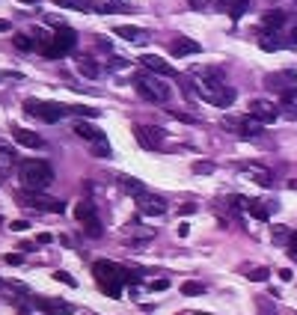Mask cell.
<instances>
[{
	"mask_svg": "<svg viewBox=\"0 0 297 315\" xmlns=\"http://www.w3.org/2000/svg\"><path fill=\"white\" fill-rule=\"evenodd\" d=\"M9 27H12V24H9V21H6V18H0V33H6V30H9Z\"/></svg>",
	"mask_w": 297,
	"mask_h": 315,
	"instance_id": "cell-52",
	"label": "cell"
},
{
	"mask_svg": "<svg viewBox=\"0 0 297 315\" xmlns=\"http://www.w3.org/2000/svg\"><path fill=\"white\" fill-rule=\"evenodd\" d=\"M119 188H122L125 193H131V196L146 193V185H143L140 178H131V175H122V178H119Z\"/></svg>",
	"mask_w": 297,
	"mask_h": 315,
	"instance_id": "cell-26",
	"label": "cell"
},
{
	"mask_svg": "<svg viewBox=\"0 0 297 315\" xmlns=\"http://www.w3.org/2000/svg\"><path fill=\"white\" fill-rule=\"evenodd\" d=\"M173 116H175V119H181V122H193V125L199 122L196 116H191V113H178V110H173Z\"/></svg>",
	"mask_w": 297,
	"mask_h": 315,
	"instance_id": "cell-43",
	"label": "cell"
},
{
	"mask_svg": "<svg viewBox=\"0 0 297 315\" xmlns=\"http://www.w3.org/2000/svg\"><path fill=\"white\" fill-rule=\"evenodd\" d=\"M175 232H178V235H181V238H184V235H187V232H191V226H187V223H178V229H175Z\"/></svg>",
	"mask_w": 297,
	"mask_h": 315,
	"instance_id": "cell-51",
	"label": "cell"
},
{
	"mask_svg": "<svg viewBox=\"0 0 297 315\" xmlns=\"http://www.w3.org/2000/svg\"><path fill=\"white\" fill-rule=\"evenodd\" d=\"M74 45H77V33H74L71 27H57L51 45H48L42 54L51 57V60H57V57H66L69 51H74Z\"/></svg>",
	"mask_w": 297,
	"mask_h": 315,
	"instance_id": "cell-7",
	"label": "cell"
},
{
	"mask_svg": "<svg viewBox=\"0 0 297 315\" xmlns=\"http://www.w3.org/2000/svg\"><path fill=\"white\" fill-rule=\"evenodd\" d=\"M74 134H77L80 140H87L89 146H92V143H98V140H104V137H107V134H101V131H98L95 125H89L87 119H77V122H74Z\"/></svg>",
	"mask_w": 297,
	"mask_h": 315,
	"instance_id": "cell-17",
	"label": "cell"
},
{
	"mask_svg": "<svg viewBox=\"0 0 297 315\" xmlns=\"http://www.w3.org/2000/svg\"><path fill=\"white\" fill-rule=\"evenodd\" d=\"M137 92L152 104H167L173 98V87L155 71H140L137 74Z\"/></svg>",
	"mask_w": 297,
	"mask_h": 315,
	"instance_id": "cell-3",
	"label": "cell"
},
{
	"mask_svg": "<svg viewBox=\"0 0 297 315\" xmlns=\"http://www.w3.org/2000/svg\"><path fill=\"white\" fill-rule=\"evenodd\" d=\"M113 33L128 39V42H143L146 30H143V27H134V24H119V27H113Z\"/></svg>",
	"mask_w": 297,
	"mask_h": 315,
	"instance_id": "cell-25",
	"label": "cell"
},
{
	"mask_svg": "<svg viewBox=\"0 0 297 315\" xmlns=\"http://www.w3.org/2000/svg\"><path fill=\"white\" fill-rule=\"evenodd\" d=\"M199 51H202V45H199L196 39H187V36H178L173 42V57H178V60H181V57H191V54H199Z\"/></svg>",
	"mask_w": 297,
	"mask_h": 315,
	"instance_id": "cell-18",
	"label": "cell"
},
{
	"mask_svg": "<svg viewBox=\"0 0 297 315\" xmlns=\"http://www.w3.org/2000/svg\"><path fill=\"white\" fill-rule=\"evenodd\" d=\"M21 3H42V0H21Z\"/></svg>",
	"mask_w": 297,
	"mask_h": 315,
	"instance_id": "cell-55",
	"label": "cell"
},
{
	"mask_svg": "<svg viewBox=\"0 0 297 315\" xmlns=\"http://www.w3.org/2000/svg\"><path fill=\"white\" fill-rule=\"evenodd\" d=\"M134 202H137V208H140L143 214H164V211H167V199L157 196V193H152V191L134 196Z\"/></svg>",
	"mask_w": 297,
	"mask_h": 315,
	"instance_id": "cell-13",
	"label": "cell"
},
{
	"mask_svg": "<svg viewBox=\"0 0 297 315\" xmlns=\"http://www.w3.org/2000/svg\"><path fill=\"white\" fill-rule=\"evenodd\" d=\"M74 217L87 226V223H92V220H98V214H95V205L89 202V199H80L77 205H74Z\"/></svg>",
	"mask_w": 297,
	"mask_h": 315,
	"instance_id": "cell-23",
	"label": "cell"
},
{
	"mask_svg": "<svg viewBox=\"0 0 297 315\" xmlns=\"http://www.w3.org/2000/svg\"><path fill=\"white\" fill-rule=\"evenodd\" d=\"M12 45H15L18 51H33L36 48V42H30V36H24V33L12 36Z\"/></svg>",
	"mask_w": 297,
	"mask_h": 315,
	"instance_id": "cell-30",
	"label": "cell"
},
{
	"mask_svg": "<svg viewBox=\"0 0 297 315\" xmlns=\"http://www.w3.org/2000/svg\"><path fill=\"white\" fill-rule=\"evenodd\" d=\"M18 155L12 152V149H6V146H0V173H6V170H12L15 167Z\"/></svg>",
	"mask_w": 297,
	"mask_h": 315,
	"instance_id": "cell-29",
	"label": "cell"
},
{
	"mask_svg": "<svg viewBox=\"0 0 297 315\" xmlns=\"http://www.w3.org/2000/svg\"><path fill=\"white\" fill-rule=\"evenodd\" d=\"M77 74H84L89 81H95V77H101V66L92 60V57H80L77 60Z\"/></svg>",
	"mask_w": 297,
	"mask_h": 315,
	"instance_id": "cell-22",
	"label": "cell"
},
{
	"mask_svg": "<svg viewBox=\"0 0 297 315\" xmlns=\"http://www.w3.org/2000/svg\"><path fill=\"white\" fill-rule=\"evenodd\" d=\"M280 280H285V282H288V280H294V274H291L288 268H282V271H280Z\"/></svg>",
	"mask_w": 297,
	"mask_h": 315,
	"instance_id": "cell-49",
	"label": "cell"
},
{
	"mask_svg": "<svg viewBox=\"0 0 297 315\" xmlns=\"http://www.w3.org/2000/svg\"><path fill=\"white\" fill-rule=\"evenodd\" d=\"M57 6H63V9H77V12H84V9H95V0H53Z\"/></svg>",
	"mask_w": 297,
	"mask_h": 315,
	"instance_id": "cell-28",
	"label": "cell"
},
{
	"mask_svg": "<svg viewBox=\"0 0 297 315\" xmlns=\"http://www.w3.org/2000/svg\"><path fill=\"white\" fill-rule=\"evenodd\" d=\"M264 89H274V92H291L297 89V71L294 69H280V71H271L264 74Z\"/></svg>",
	"mask_w": 297,
	"mask_h": 315,
	"instance_id": "cell-9",
	"label": "cell"
},
{
	"mask_svg": "<svg viewBox=\"0 0 297 315\" xmlns=\"http://www.w3.org/2000/svg\"><path fill=\"white\" fill-rule=\"evenodd\" d=\"M267 277H271V271H267V268H253V271L247 274V280H250V282H264Z\"/></svg>",
	"mask_w": 297,
	"mask_h": 315,
	"instance_id": "cell-33",
	"label": "cell"
},
{
	"mask_svg": "<svg viewBox=\"0 0 297 315\" xmlns=\"http://www.w3.org/2000/svg\"><path fill=\"white\" fill-rule=\"evenodd\" d=\"M274 241H280V244L291 241V232H288V226H274Z\"/></svg>",
	"mask_w": 297,
	"mask_h": 315,
	"instance_id": "cell-38",
	"label": "cell"
},
{
	"mask_svg": "<svg viewBox=\"0 0 297 315\" xmlns=\"http://www.w3.org/2000/svg\"><path fill=\"white\" fill-rule=\"evenodd\" d=\"M193 173H199V175L205 173L208 175V173H214V164H208V161H196V164H193Z\"/></svg>",
	"mask_w": 297,
	"mask_h": 315,
	"instance_id": "cell-40",
	"label": "cell"
},
{
	"mask_svg": "<svg viewBox=\"0 0 297 315\" xmlns=\"http://www.w3.org/2000/svg\"><path fill=\"white\" fill-rule=\"evenodd\" d=\"M36 241H39V244H51V241H53V235H48V232H42V235H39Z\"/></svg>",
	"mask_w": 297,
	"mask_h": 315,
	"instance_id": "cell-48",
	"label": "cell"
},
{
	"mask_svg": "<svg viewBox=\"0 0 297 315\" xmlns=\"http://www.w3.org/2000/svg\"><path fill=\"white\" fill-rule=\"evenodd\" d=\"M6 265H21V256H15V253H9V256H6Z\"/></svg>",
	"mask_w": 297,
	"mask_h": 315,
	"instance_id": "cell-50",
	"label": "cell"
},
{
	"mask_svg": "<svg viewBox=\"0 0 297 315\" xmlns=\"http://www.w3.org/2000/svg\"><path fill=\"white\" fill-rule=\"evenodd\" d=\"M220 125H223L226 131H235V134H238V137H244V140H247V137H259V134H262V128H264V125L259 122V119H253L250 113H247V116H223Z\"/></svg>",
	"mask_w": 297,
	"mask_h": 315,
	"instance_id": "cell-8",
	"label": "cell"
},
{
	"mask_svg": "<svg viewBox=\"0 0 297 315\" xmlns=\"http://www.w3.org/2000/svg\"><path fill=\"white\" fill-rule=\"evenodd\" d=\"M84 232H87L89 238H101V235H104V229H101V220H92V223H87V226H84Z\"/></svg>",
	"mask_w": 297,
	"mask_h": 315,
	"instance_id": "cell-36",
	"label": "cell"
},
{
	"mask_svg": "<svg viewBox=\"0 0 297 315\" xmlns=\"http://www.w3.org/2000/svg\"><path fill=\"white\" fill-rule=\"evenodd\" d=\"M12 140L21 143V146H27V149H42V146H45V140H42L36 131L21 128V125H12Z\"/></svg>",
	"mask_w": 297,
	"mask_h": 315,
	"instance_id": "cell-15",
	"label": "cell"
},
{
	"mask_svg": "<svg viewBox=\"0 0 297 315\" xmlns=\"http://www.w3.org/2000/svg\"><path fill=\"white\" fill-rule=\"evenodd\" d=\"M238 178L241 181H256V185H262V188H271L274 185V173L262 167V164H241L238 167Z\"/></svg>",
	"mask_w": 297,
	"mask_h": 315,
	"instance_id": "cell-11",
	"label": "cell"
},
{
	"mask_svg": "<svg viewBox=\"0 0 297 315\" xmlns=\"http://www.w3.org/2000/svg\"><path fill=\"white\" fill-rule=\"evenodd\" d=\"M18 202H21L24 208L51 211V214H63V211H66V202L45 196V191H21V193H18Z\"/></svg>",
	"mask_w": 297,
	"mask_h": 315,
	"instance_id": "cell-6",
	"label": "cell"
},
{
	"mask_svg": "<svg viewBox=\"0 0 297 315\" xmlns=\"http://www.w3.org/2000/svg\"><path fill=\"white\" fill-rule=\"evenodd\" d=\"M92 155H95V158H110V155H113L107 137H104V140H98V143H92Z\"/></svg>",
	"mask_w": 297,
	"mask_h": 315,
	"instance_id": "cell-31",
	"label": "cell"
},
{
	"mask_svg": "<svg viewBox=\"0 0 297 315\" xmlns=\"http://www.w3.org/2000/svg\"><path fill=\"white\" fill-rule=\"evenodd\" d=\"M0 285H3V282H0Z\"/></svg>",
	"mask_w": 297,
	"mask_h": 315,
	"instance_id": "cell-56",
	"label": "cell"
},
{
	"mask_svg": "<svg viewBox=\"0 0 297 315\" xmlns=\"http://www.w3.org/2000/svg\"><path fill=\"white\" fill-rule=\"evenodd\" d=\"M12 232H24V229H30V223H27V220H12Z\"/></svg>",
	"mask_w": 297,
	"mask_h": 315,
	"instance_id": "cell-46",
	"label": "cell"
},
{
	"mask_svg": "<svg viewBox=\"0 0 297 315\" xmlns=\"http://www.w3.org/2000/svg\"><path fill=\"white\" fill-rule=\"evenodd\" d=\"M196 95L214 107H232L235 101V89L226 81H196Z\"/></svg>",
	"mask_w": 297,
	"mask_h": 315,
	"instance_id": "cell-4",
	"label": "cell"
},
{
	"mask_svg": "<svg viewBox=\"0 0 297 315\" xmlns=\"http://www.w3.org/2000/svg\"><path fill=\"white\" fill-rule=\"evenodd\" d=\"M282 110H285L288 119H297V89H291V92L282 95Z\"/></svg>",
	"mask_w": 297,
	"mask_h": 315,
	"instance_id": "cell-27",
	"label": "cell"
},
{
	"mask_svg": "<svg viewBox=\"0 0 297 315\" xmlns=\"http://www.w3.org/2000/svg\"><path fill=\"white\" fill-rule=\"evenodd\" d=\"M247 113L253 116V119H259L262 125H271L280 119V107L274 104V101H267V98H253L250 107H247Z\"/></svg>",
	"mask_w": 297,
	"mask_h": 315,
	"instance_id": "cell-10",
	"label": "cell"
},
{
	"mask_svg": "<svg viewBox=\"0 0 297 315\" xmlns=\"http://www.w3.org/2000/svg\"><path fill=\"white\" fill-rule=\"evenodd\" d=\"M92 274H95V280L101 285V292H107L110 298H122V285L137 280V277H131L128 268H119L116 262H95Z\"/></svg>",
	"mask_w": 297,
	"mask_h": 315,
	"instance_id": "cell-1",
	"label": "cell"
},
{
	"mask_svg": "<svg viewBox=\"0 0 297 315\" xmlns=\"http://www.w3.org/2000/svg\"><path fill=\"white\" fill-rule=\"evenodd\" d=\"M53 280H57V282H63V285H69V288H77V280L71 277L69 271H57V274H53Z\"/></svg>",
	"mask_w": 297,
	"mask_h": 315,
	"instance_id": "cell-34",
	"label": "cell"
},
{
	"mask_svg": "<svg viewBox=\"0 0 297 315\" xmlns=\"http://www.w3.org/2000/svg\"><path fill=\"white\" fill-rule=\"evenodd\" d=\"M71 113H74V116H84V119H98V110H95V107L77 104V107H71Z\"/></svg>",
	"mask_w": 297,
	"mask_h": 315,
	"instance_id": "cell-32",
	"label": "cell"
},
{
	"mask_svg": "<svg viewBox=\"0 0 297 315\" xmlns=\"http://www.w3.org/2000/svg\"><path fill=\"white\" fill-rule=\"evenodd\" d=\"M140 63H143V69L146 71H155V74H160V77H173L175 74L173 66H170L164 57H157V54H143Z\"/></svg>",
	"mask_w": 297,
	"mask_h": 315,
	"instance_id": "cell-14",
	"label": "cell"
},
{
	"mask_svg": "<svg viewBox=\"0 0 297 315\" xmlns=\"http://www.w3.org/2000/svg\"><path fill=\"white\" fill-rule=\"evenodd\" d=\"M288 256L297 259V232H291V241H288Z\"/></svg>",
	"mask_w": 297,
	"mask_h": 315,
	"instance_id": "cell-44",
	"label": "cell"
},
{
	"mask_svg": "<svg viewBox=\"0 0 297 315\" xmlns=\"http://www.w3.org/2000/svg\"><path fill=\"white\" fill-rule=\"evenodd\" d=\"M149 288H152V292H167V288H170V280H167V277L152 280V282H149Z\"/></svg>",
	"mask_w": 297,
	"mask_h": 315,
	"instance_id": "cell-41",
	"label": "cell"
},
{
	"mask_svg": "<svg viewBox=\"0 0 297 315\" xmlns=\"http://www.w3.org/2000/svg\"><path fill=\"white\" fill-rule=\"evenodd\" d=\"M205 3H211V0H191V6H193V9H199V6H205Z\"/></svg>",
	"mask_w": 297,
	"mask_h": 315,
	"instance_id": "cell-53",
	"label": "cell"
},
{
	"mask_svg": "<svg viewBox=\"0 0 297 315\" xmlns=\"http://www.w3.org/2000/svg\"><path fill=\"white\" fill-rule=\"evenodd\" d=\"M0 81H21V74H18V71H3Z\"/></svg>",
	"mask_w": 297,
	"mask_h": 315,
	"instance_id": "cell-47",
	"label": "cell"
},
{
	"mask_svg": "<svg viewBox=\"0 0 297 315\" xmlns=\"http://www.w3.org/2000/svg\"><path fill=\"white\" fill-rule=\"evenodd\" d=\"M271 211H277V202H262V199H250V208L247 214H253L256 220H267Z\"/></svg>",
	"mask_w": 297,
	"mask_h": 315,
	"instance_id": "cell-21",
	"label": "cell"
},
{
	"mask_svg": "<svg viewBox=\"0 0 297 315\" xmlns=\"http://www.w3.org/2000/svg\"><path fill=\"white\" fill-rule=\"evenodd\" d=\"M291 45H297V24L291 27Z\"/></svg>",
	"mask_w": 297,
	"mask_h": 315,
	"instance_id": "cell-54",
	"label": "cell"
},
{
	"mask_svg": "<svg viewBox=\"0 0 297 315\" xmlns=\"http://www.w3.org/2000/svg\"><path fill=\"white\" fill-rule=\"evenodd\" d=\"M259 48H262V51H280L282 45L277 42V39H271V36H267V39H262V42H259Z\"/></svg>",
	"mask_w": 297,
	"mask_h": 315,
	"instance_id": "cell-39",
	"label": "cell"
},
{
	"mask_svg": "<svg viewBox=\"0 0 297 315\" xmlns=\"http://www.w3.org/2000/svg\"><path fill=\"white\" fill-rule=\"evenodd\" d=\"M181 292H184V295H187V298H196V295H202V292H205V288H202V282H184V285H181Z\"/></svg>",
	"mask_w": 297,
	"mask_h": 315,
	"instance_id": "cell-35",
	"label": "cell"
},
{
	"mask_svg": "<svg viewBox=\"0 0 297 315\" xmlns=\"http://www.w3.org/2000/svg\"><path fill=\"white\" fill-rule=\"evenodd\" d=\"M220 3H223V9L229 12L232 21H241V15L250 9V0H220Z\"/></svg>",
	"mask_w": 297,
	"mask_h": 315,
	"instance_id": "cell-24",
	"label": "cell"
},
{
	"mask_svg": "<svg viewBox=\"0 0 297 315\" xmlns=\"http://www.w3.org/2000/svg\"><path fill=\"white\" fill-rule=\"evenodd\" d=\"M18 178L27 191H48L53 185V170L48 161H39V158H30L18 167Z\"/></svg>",
	"mask_w": 297,
	"mask_h": 315,
	"instance_id": "cell-2",
	"label": "cell"
},
{
	"mask_svg": "<svg viewBox=\"0 0 297 315\" xmlns=\"http://www.w3.org/2000/svg\"><path fill=\"white\" fill-rule=\"evenodd\" d=\"M110 69H113V71H122V69H128V63H125L122 57H116V60H110Z\"/></svg>",
	"mask_w": 297,
	"mask_h": 315,
	"instance_id": "cell-45",
	"label": "cell"
},
{
	"mask_svg": "<svg viewBox=\"0 0 297 315\" xmlns=\"http://www.w3.org/2000/svg\"><path fill=\"white\" fill-rule=\"evenodd\" d=\"M24 110L36 116V119H42V122H63L66 116L71 113V107L60 104V101H39V98H27L24 101Z\"/></svg>",
	"mask_w": 297,
	"mask_h": 315,
	"instance_id": "cell-5",
	"label": "cell"
},
{
	"mask_svg": "<svg viewBox=\"0 0 297 315\" xmlns=\"http://www.w3.org/2000/svg\"><path fill=\"white\" fill-rule=\"evenodd\" d=\"M256 306H259V312H262V315H277V306H274L267 298H259V300H256Z\"/></svg>",
	"mask_w": 297,
	"mask_h": 315,
	"instance_id": "cell-37",
	"label": "cell"
},
{
	"mask_svg": "<svg viewBox=\"0 0 297 315\" xmlns=\"http://www.w3.org/2000/svg\"><path fill=\"white\" fill-rule=\"evenodd\" d=\"M178 214L191 217V214H196V205H193V202H184V205H178Z\"/></svg>",
	"mask_w": 297,
	"mask_h": 315,
	"instance_id": "cell-42",
	"label": "cell"
},
{
	"mask_svg": "<svg viewBox=\"0 0 297 315\" xmlns=\"http://www.w3.org/2000/svg\"><path fill=\"white\" fill-rule=\"evenodd\" d=\"M285 21H288V15H285L282 9H267V12L262 15V27H264V30H274V33H277V30H282V27H285Z\"/></svg>",
	"mask_w": 297,
	"mask_h": 315,
	"instance_id": "cell-19",
	"label": "cell"
},
{
	"mask_svg": "<svg viewBox=\"0 0 297 315\" xmlns=\"http://www.w3.org/2000/svg\"><path fill=\"white\" fill-rule=\"evenodd\" d=\"M191 74L196 81H226V71L217 69V66H196Z\"/></svg>",
	"mask_w": 297,
	"mask_h": 315,
	"instance_id": "cell-20",
	"label": "cell"
},
{
	"mask_svg": "<svg viewBox=\"0 0 297 315\" xmlns=\"http://www.w3.org/2000/svg\"><path fill=\"white\" fill-rule=\"evenodd\" d=\"M134 134H137V143H140L143 149H160L164 140H167V131L164 128H155V125H137L134 128Z\"/></svg>",
	"mask_w": 297,
	"mask_h": 315,
	"instance_id": "cell-12",
	"label": "cell"
},
{
	"mask_svg": "<svg viewBox=\"0 0 297 315\" xmlns=\"http://www.w3.org/2000/svg\"><path fill=\"white\" fill-rule=\"evenodd\" d=\"M33 303L45 315H71V312H74V306H71V303H60V300H51V298H33Z\"/></svg>",
	"mask_w": 297,
	"mask_h": 315,
	"instance_id": "cell-16",
	"label": "cell"
}]
</instances>
